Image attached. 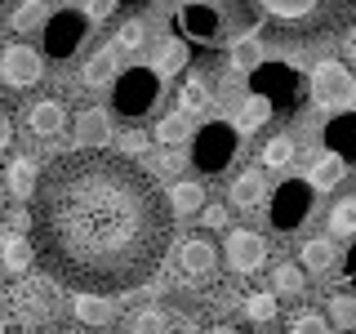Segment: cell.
<instances>
[{
	"label": "cell",
	"instance_id": "cell-27",
	"mask_svg": "<svg viewBox=\"0 0 356 334\" xmlns=\"http://www.w3.org/2000/svg\"><path fill=\"white\" fill-rule=\"evenodd\" d=\"M272 285H276V294H303V267L298 263H276Z\"/></svg>",
	"mask_w": 356,
	"mask_h": 334
},
{
	"label": "cell",
	"instance_id": "cell-17",
	"mask_svg": "<svg viewBox=\"0 0 356 334\" xmlns=\"http://www.w3.org/2000/svg\"><path fill=\"white\" fill-rule=\"evenodd\" d=\"M36 259V250H31V241L22 237V232H9V237H0V263H5V272L22 276Z\"/></svg>",
	"mask_w": 356,
	"mask_h": 334
},
{
	"label": "cell",
	"instance_id": "cell-37",
	"mask_svg": "<svg viewBox=\"0 0 356 334\" xmlns=\"http://www.w3.org/2000/svg\"><path fill=\"white\" fill-rule=\"evenodd\" d=\"M263 161L267 165H289V161H294V143H289V138H272L267 152H263Z\"/></svg>",
	"mask_w": 356,
	"mask_h": 334
},
{
	"label": "cell",
	"instance_id": "cell-13",
	"mask_svg": "<svg viewBox=\"0 0 356 334\" xmlns=\"http://www.w3.org/2000/svg\"><path fill=\"white\" fill-rule=\"evenodd\" d=\"M178 267H183L187 276H196V281H205V276H214L218 267V250L209 237H187L178 245Z\"/></svg>",
	"mask_w": 356,
	"mask_h": 334
},
{
	"label": "cell",
	"instance_id": "cell-32",
	"mask_svg": "<svg viewBox=\"0 0 356 334\" xmlns=\"http://www.w3.org/2000/svg\"><path fill=\"white\" fill-rule=\"evenodd\" d=\"M44 18H49L44 0H27V5L14 14V31H36V27H44Z\"/></svg>",
	"mask_w": 356,
	"mask_h": 334
},
{
	"label": "cell",
	"instance_id": "cell-22",
	"mask_svg": "<svg viewBox=\"0 0 356 334\" xmlns=\"http://www.w3.org/2000/svg\"><path fill=\"white\" fill-rule=\"evenodd\" d=\"M178 67H187V49H183V40H165L161 49L152 54V72H156V76H174Z\"/></svg>",
	"mask_w": 356,
	"mask_h": 334
},
{
	"label": "cell",
	"instance_id": "cell-29",
	"mask_svg": "<svg viewBox=\"0 0 356 334\" xmlns=\"http://www.w3.org/2000/svg\"><path fill=\"white\" fill-rule=\"evenodd\" d=\"M143 45H147V22L143 18H125L120 22V31H116V49H143Z\"/></svg>",
	"mask_w": 356,
	"mask_h": 334
},
{
	"label": "cell",
	"instance_id": "cell-7",
	"mask_svg": "<svg viewBox=\"0 0 356 334\" xmlns=\"http://www.w3.org/2000/svg\"><path fill=\"white\" fill-rule=\"evenodd\" d=\"M236 125H227V120H214V125H205L192 138V161L200 174H218L232 165V156H236Z\"/></svg>",
	"mask_w": 356,
	"mask_h": 334
},
{
	"label": "cell",
	"instance_id": "cell-35",
	"mask_svg": "<svg viewBox=\"0 0 356 334\" xmlns=\"http://www.w3.org/2000/svg\"><path fill=\"white\" fill-rule=\"evenodd\" d=\"M330 321L321 317V312H312V308H303V312H294V321H289V330L294 334H321Z\"/></svg>",
	"mask_w": 356,
	"mask_h": 334
},
{
	"label": "cell",
	"instance_id": "cell-43",
	"mask_svg": "<svg viewBox=\"0 0 356 334\" xmlns=\"http://www.w3.org/2000/svg\"><path fill=\"white\" fill-rule=\"evenodd\" d=\"M9 228H14V232H27L31 228V214H14V218H9Z\"/></svg>",
	"mask_w": 356,
	"mask_h": 334
},
{
	"label": "cell",
	"instance_id": "cell-44",
	"mask_svg": "<svg viewBox=\"0 0 356 334\" xmlns=\"http://www.w3.org/2000/svg\"><path fill=\"white\" fill-rule=\"evenodd\" d=\"M125 148H129V152H143V148H147V138H143V134H129Z\"/></svg>",
	"mask_w": 356,
	"mask_h": 334
},
{
	"label": "cell",
	"instance_id": "cell-10",
	"mask_svg": "<svg viewBox=\"0 0 356 334\" xmlns=\"http://www.w3.org/2000/svg\"><path fill=\"white\" fill-rule=\"evenodd\" d=\"M40 76H44V58L31 45H5L0 49V81L5 85H14V89H31V85H40Z\"/></svg>",
	"mask_w": 356,
	"mask_h": 334
},
{
	"label": "cell",
	"instance_id": "cell-26",
	"mask_svg": "<svg viewBox=\"0 0 356 334\" xmlns=\"http://www.w3.org/2000/svg\"><path fill=\"white\" fill-rule=\"evenodd\" d=\"M330 232L334 237H356V196H343L330 209Z\"/></svg>",
	"mask_w": 356,
	"mask_h": 334
},
{
	"label": "cell",
	"instance_id": "cell-34",
	"mask_svg": "<svg viewBox=\"0 0 356 334\" xmlns=\"http://www.w3.org/2000/svg\"><path fill=\"white\" fill-rule=\"evenodd\" d=\"M156 138L170 143V148H178V143L187 138V111H174V116H165L161 125H156Z\"/></svg>",
	"mask_w": 356,
	"mask_h": 334
},
{
	"label": "cell",
	"instance_id": "cell-4",
	"mask_svg": "<svg viewBox=\"0 0 356 334\" xmlns=\"http://www.w3.org/2000/svg\"><path fill=\"white\" fill-rule=\"evenodd\" d=\"M156 98H161V76L152 67H129L111 85V103H116V111L125 120H143L156 107Z\"/></svg>",
	"mask_w": 356,
	"mask_h": 334
},
{
	"label": "cell",
	"instance_id": "cell-6",
	"mask_svg": "<svg viewBox=\"0 0 356 334\" xmlns=\"http://www.w3.org/2000/svg\"><path fill=\"white\" fill-rule=\"evenodd\" d=\"M44 54L49 58H72V54H81V45L89 40V14L81 9H58V14L44 18Z\"/></svg>",
	"mask_w": 356,
	"mask_h": 334
},
{
	"label": "cell",
	"instance_id": "cell-49",
	"mask_svg": "<svg viewBox=\"0 0 356 334\" xmlns=\"http://www.w3.org/2000/svg\"><path fill=\"white\" fill-rule=\"evenodd\" d=\"M0 5H5V0H0Z\"/></svg>",
	"mask_w": 356,
	"mask_h": 334
},
{
	"label": "cell",
	"instance_id": "cell-38",
	"mask_svg": "<svg viewBox=\"0 0 356 334\" xmlns=\"http://www.w3.org/2000/svg\"><path fill=\"white\" fill-rule=\"evenodd\" d=\"M129 326L134 330H165V326H170V317H165V308H147V312H138Z\"/></svg>",
	"mask_w": 356,
	"mask_h": 334
},
{
	"label": "cell",
	"instance_id": "cell-8",
	"mask_svg": "<svg viewBox=\"0 0 356 334\" xmlns=\"http://www.w3.org/2000/svg\"><path fill=\"white\" fill-rule=\"evenodd\" d=\"M272 228L276 232H298L312 214V183H303V178H285L281 187L272 192Z\"/></svg>",
	"mask_w": 356,
	"mask_h": 334
},
{
	"label": "cell",
	"instance_id": "cell-48",
	"mask_svg": "<svg viewBox=\"0 0 356 334\" xmlns=\"http://www.w3.org/2000/svg\"><path fill=\"white\" fill-rule=\"evenodd\" d=\"M129 5H143V0H129Z\"/></svg>",
	"mask_w": 356,
	"mask_h": 334
},
{
	"label": "cell",
	"instance_id": "cell-25",
	"mask_svg": "<svg viewBox=\"0 0 356 334\" xmlns=\"http://www.w3.org/2000/svg\"><path fill=\"white\" fill-rule=\"evenodd\" d=\"M259 196H263V174H254V170L236 174V183H232V205H236V209H250Z\"/></svg>",
	"mask_w": 356,
	"mask_h": 334
},
{
	"label": "cell",
	"instance_id": "cell-15",
	"mask_svg": "<svg viewBox=\"0 0 356 334\" xmlns=\"http://www.w3.org/2000/svg\"><path fill=\"white\" fill-rule=\"evenodd\" d=\"M72 312L81 317V326H94V330L111 326V317H116L111 299H107V294H89V289H76V303H72Z\"/></svg>",
	"mask_w": 356,
	"mask_h": 334
},
{
	"label": "cell",
	"instance_id": "cell-19",
	"mask_svg": "<svg viewBox=\"0 0 356 334\" xmlns=\"http://www.w3.org/2000/svg\"><path fill=\"white\" fill-rule=\"evenodd\" d=\"M116 45H111V49H98L94 58L85 63V72H81V81L89 85V89H98V85H107V81H116Z\"/></svg>",
	"mask_w": 356,
	"mask_h": 334
},
{
	"label": "cell",
	"instance_id": "cell-14",
	"mask_svg": "<svg viewBox=\"0 0 356 334\" xmlns=\"http://www.w3.org/2000/svg\"><path fill=\"white\" fill-rule=\"evenodd\" d=\"M27 129L36 134V138L54 143L67 129V107L58 103V98H40V103H31L27 107Z\"/></svg>",
	"mask_w": 356,
	"mask_h": 334
},
{
	"label": "cell",
	"instance_id": "cell-21",
	"mask_svg": "<svg viewBox=\"0 0 356 334\" xmlns=\"http://www.w3.org/2000/svg\"><path fill=\"white\" fill-rule=\"evenodd\" d=\"M178 103H183L187 116H200V111H209V103H214V94H209L205 81H183V89H178Z\"/></svg>",
	"mask_w": 356,
	"mask_h": 334
},
{
	"label": "cell",
	"instance_id": "cell-30",
	"mask_svg": "<svg viewBox=\"0 0 356 334\" xmlns=\"http://www.w3.org/2000/svg\"><path fill=\"white\" fill-rule=\"evenodd\" d=\"M263 63V45L254 40V36H245L232 45V67H241V72H254V67Z\"/></svg>",
	"mask_w": 356,
	"mask_h": 334
},
{
	"label": "cell",
	"instance_id": "cell-45",
	"mask_svg": "<svg viewBox=\"0 0 356 334\" xmlns=\"http://www.w3.org/2000/svg\"><path fill=\"white\" fill-rule=\"evenodd\" d=\"M5 312H9V294H5V289H0V317H5Z\"/></svg>",
	"mask_w": 356,
	"mask_h": 334
},
{
	"label": "cell",
	"instance_id": "cell-1",
	"mask_svg": "<svg viewBox=\"0 0 356 334\" xmlns=\"http://www.w3.org/2000/svg\"><path fill=\"white\" fill-rule=\"evenodd\" d=\"M31 250L67 289L125 294L161 272L174 209L161 183L107 148L67 152L31 187Z\"/></svg>",
	"mask_w": 356,
	"mask_h": 334
},
{
	"label": "cell",
	"instance_id": "cell-11",
	"mask_svg": "<svg viewBox=\"0 0 356 334\" xmlns=\"http://www.w3.org/2000/svg\"><path fill=\"white\" fill-rule=\"evenodd\" d=\"M222 259H227L232 272H259L263 259H267V245L259 232H250V228H232L227 232V241H222Z\"/></svg>",
	"mask_w": 356,
	"mask_h": 334
},
{
	"label": "cell",
	"instance_id": "cell-47",
	"mask_svg": "<svg viewBox=\"0 0 356 334\" xmlns=\"http://www.w3.org/2000/svg\"><path fill=\"white\" fill-rule=\"evenodd\" d=\"M0 200H5V183H0Z\"/></svg>",
	"mask_w": 356,
	"mask_h": 334
},
{
	"label": "cell",
	"instance_id": "cell-5",
	"mask_svg": "<svg viewBox=\"0 0 356 334\" xmlns=\"http://www.w3.org/2000/svg\"><path fill=\"white\" fill-rule=\"evenodd\" d=\"M174 22H178V31L196 45H222L232 36L227 14L218 9V0H183V9H178Z\"/></svg>",
	"mask_w": 356,
	"mask_h": 334
},
{
	"label": "cell",
	"instance_id": "cell-24",
	"mask_svg": "<svg viewBox=\"0 0 356 334\" xmlns=\"http://www.w3.org/2000/svg\"><path fill=\"white\" fill-rule=\"evenodd\" d=\"M200 205H205V187H200V183H174V192H170V209H174V214H196Z\"/></svg>",
	"mask_w": 356,
	"mask_h": 334
},
{
	"label": "cell",
	"instance_id": "cell-23",
	"mask_svg": "<svg viewBox=\"0 0 356 334\" xmlns=\"http://www.w3.org/2000/svg\"><path fill=\"white\" fill-rule=\"evenodd\" d=\"M339 183H343V156H339V152L321 156V161L312 165V187H321V192H330V187H339Z\"/></svg>",
	"mask_w": 356,
	"mask_h": 334
},
{
	"label": "cell",
	"instance_id": "cell-31",
	"mask_svg": "<svg viewBox=\"0 0 356 334\" xmlns=\"http://www.w3.org/2000/svg\"><path fill=\"white\" fill-rule=\"evenodd\" d=\"M267 116H272V103H267L263 94H254L250 103L241 107V116H236V129H254V125H263Z\"/></svg>",
	"mask_w": 356,
	"mask_h": 334
},
{
	"label": "cell",
	"instance_id": "cell-42",
	"mask_svg": "<svg viewBox=\"0 0 356 334\" xmlns=\"http://www.w3.org/2000/svg\"><path fill=\"white\" fill-rule=\"evenodd\" d=\"M343 272H348V281L356 285V245L348 250V259H343Z\"/></svg>",
	"mask_w": 356,
	"mask_h": 334
},
{
	"label": "cell",
	"instance_id": "cell-41",
	"mask_svg": "<svg viewBox=\"0 0 356 334\" xmlns=\"http://www.w3.org/2000/svg\"><path fill=\"white\" fill-rule=\"evenodd\" d=\"M9 143H14V120H9L5 111H0V152H5Z\"/></svg>",
	"mask_w": 356,
	"mask_h": 334
},
{
	"label": "cell",
	"instance_id": "cell-12",
	"mask_svg": "<svg viewBox=\"0 0 356 334\" xmlns=\"http://www.w3.org/2000/svg\"><path fill=\"white\" fill-rule=\"evenodd\" d=\"M18 308H22V317H49L54 303H58V281H54L49 272L44 276H27V281L18 285Z\"/></svg>",
	"mask_w": 356,
	"mask_h": 334
},
{
	"label": "cell",
	"instance_id": "cell-39",
	"mask_svg": "<svg viewBox=\"0 0 356 334\" xmlns=\"http://www.w3.org/2000/svg\"><path fill=\"white\" fill-rule=\"evenodd\" d=\"M196 214H200L205 228H227V209H222V205H200Z\"/></svg>",
	"mask_w": 356,
	"mask_h": 334
},
{
	"label": "cell",
	"instance_id": "cell-46",
	"mask_svg": "<svg viewBox=\"0 0 356 334\" xmlns=\"http://www.w3.org/2000/svg\"><path fill=\"white\" fill-rule=\"evenodd\" d=\"M348 58H352V67H356V36L348 40Z\"/></svg>",
	"mask_w": 356,
	"mask_h": 334
},
{
	"label": "cell",
	"instance_id": "cell-16",
	"mask_svg": "<svg viewBox=\"0 0 356 334\" xmlns=\"http://www.w3.org/2000/svg\"><path fill=\"white\" fill-rule=\"evenodd\" d=\"M325 143L330 152H339L343 161H356V111H343L325 125Z\"/></svg>",
	"mask_w": 356,
	"mask_h": 334
},
{
	"label": "cell",
	"instance_id": "cell-36",
	"mask_svg": "<svg viewBox=\"0 0 356 334\" xmlns=\"http://www.w3.org/2000/svg\"><path fill=\"white\" fill-rule=\"evenodd\" d=\"M245 317L259 321V326H263V321H272V317H276V299H272V294H250V303H245Z\"/></svg>",
	"mask_w": 356,
	"mask_h": 334
},
{
	"label": "cell",
	"instance_id": "cell-20",
	"mask_svg": "<svg viewBox=\"0 0 356 334\" xmlns=\"http://www.w3.org/2000/svg\"><path fill=\"white\" fill-rule=\"evenodd\" d=\"M76 138L85 143V148H103V143L111 138V125L103 111H81L76 116Z\"/></svg>",
	"mask_w": 356,
	"mask_h": 334
},
{
	"label": "cell",
	"instance_id": "cell-18",
	"mask_svg": "<svg viewBox=\"0 0 356 334\" xmlns=\"http://www.w3.org/2000/svg\"><path fill=\"white\" fill-rule=\"evenodd\" d=\"M36 178H40V165L31 161V156H14V161H9V170H5V187L14 196H31Z\"/></svg>",
	"mask_w": 356,
	"mask_h": 334
},
{
	"label": "cell",
	"instance_id": "cell-9",
	"mask_svg": "<svg viewBox=\"0 0 356 334\" xmlns=\"http://www.w3.org/2000/svg\"><path fill=\"white\" fill-rule=\"evenodd\" d=\"M312 98H316L321 107H348V103H356V76H352V67L321 63L316 76H312Z\"/></svg>",
	"mask_w": 356,
	"mask_h": 334
},
{
	"label": "cell",
	"instance_id": "cell-2",
	"mask_svg": "<svg viewBox=\"0 0 356 334\" xmlns=\"http://www.w3.org/2000/svg\"><path fill=\"white\" fill-rule=\"evenodd\" d=\"M232 31L267 27L285 45H312L348 31L356 22V0H218Z\"/></svg>",
	"mask_w": 356,
	"mask_h": 334
},
{
	"label": "cell",
	"instance_id": "cell-28",
	"mask_svg": "<svg viewBox=\"0 0 356 334\" xmlns=\"http://www.w3.org/2000/svg\"><path fill=\"white\" fill-rule=\"evenodd\" d=\"M325 317H330L339 330H356V299H348V294H334L330 303H325Z\"/></svg>",
	"mask_w": 356,
	"mask_h": 334
},
{
	"label": "cell",
	"instance_id": "cell-3",
	"mask_svg": "<svg viewBox=\"0 0 356 334\" xmlns=\"http://www.w3.org/2000/svg\"><path fill=\"white\" fill-rule=\"evenodd\" d=\"M250 89L272 103V116H294L303 103V76L285 63H259L250 76Z\"/></svg>",
	"mask_w": 356,
	"mask_h": 334
},
{
	"label": "cell",
	"instance_id": "cell-40",
	"mask_svg": "<svg viewBox=\"0 0 356 334\" xmlns=\"http://www.w3.org/2000/svg\"><path fill=\"white\" fill-rule=\"evenodd\" d=\"M116 9H120V0H89V5H85V14L98 22V18H111Z\"/></svg>",
	"mask_w": 356,
	"mask_h": 334
},
{
	"label": "cell",
	"instance_id": "cell-33",
	"mask_svg": "<svg viewBox=\"0 0 356 334\" xmlns=\"http://www.w3.org/2000/svg\"><path fill=\"white\" fill-rule=\"evenodd\" d=\"M303 263L312 267V272H325V267H334V245L321 241V237L307 241V245H303Z\"/></svg>",
	"mask_w": 356,
	"mask_h": 334
}]
</instances>
